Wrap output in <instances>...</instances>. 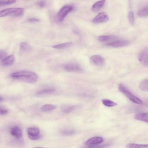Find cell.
I'll return each mask as SVG.
<instances>
[{
	"instance_id": "obj_29",
	"label": "cell",
	"mask_w": 148,
	"mask_h": 148,
	"mask_svg": "<svg viewBox=\"0 0 148 148\" xmlns=\"http://www.w3.org/2000/svg\"><path fill=\"white\" fill-rule=\"evenodd\" d=\"M7 54L4 50H1L0 51V59L1 60H3L7 57Z\"/></svg>"
},
{
	"instance_id": "obj_30",
	"label": "cell",
	"mask_w": 148,
	"mask_h": 148,
	"mask_svg": "<svg viewBox=\"0 0 148 148\" xmlns=\"http://www.w3.org/2000/svg\"><path fill=\"white\" fill-rule=\"evenodd\" d=\"M37 6L40 8H44L46 5V2L44 1H39L36 3Z\"/></svg>"
},
{
	"instance_id": "obj_7",
	"label": "cell",
	"mask_w": 148,
	"mask_h": 148,
	"mask_svg": "<svg viewBox=\"0 0 148 148\" xmlns=\"http://www.w3.org/2000/svg\"><path fill=\"white\" fill-rule=\"evenodd\" d=\"M90 60L92 64L97 66L104 65L105 62L104 58L99 55H95L91 56Z\"/></svg>"
},
{
	"instance_id": "obj_23",
	"label": "cell",
	"mask_w": 148,
	"mask_h": 148,
	"mask_svg": "<svg viewBox=\"0 0 148 148\" xmlns=\"http://www.w3.org/2000/svg\"><path fill=\"white\" fill-rule=\"evenodd\" d=\"M139 88L143 91H148V79L142 81L139 84Z\"/></svg>"
},
{
	"instance_id": "obj_19",
	"label": "cell",
	"mask_w": 148,
	"mask_h": 148,
	"mask_svg": "<svg viewBox=\"0 0 148 148\" xmlns=\"http://www.w3.org/2000/svg\"><path fill=\"white\" fill-rule=\"evenodd\" d=\"M116 38V36L113 35H101L99 36L98 40L100 42H104L115 39Z\"/></svg>"
},
{
	"instance_id": "obj_15",
	"label": "cell",
	"mask_w": 148,
	"mask_h": 148,
	"mask_svg": "<svg viewBox=\"0 0 148 148\" xmlns=\"http://www.w3.org/2000/svg\"><path fill=\"white\" fill-rule=\"evenodd\" d=\"M21 51L22 52H27L31 51L32 49L31 46L27 42H23L19 45Z\"/></svg>"
},
{
	"instance_id": "obj_11",
	"label": "cell",
	"mask_w": 148,
	"mask_h": 148,
	"mask_svg": "<svg viewBox=\"0 0 148 148\" xmlns=\"http://www.w3.org/2000/svg\"><path fill=\"white\" fill-rule=\"evenodd\" d=\"M103 138L101 137L95 136L87 140L85 144L87 146H92L100 144L103 141Z\"/></svg>"
},
{
	"instance_id": "obj_3",
	"label": "cell",
	"mask_w": 148,
	"mask_h": 148,
	"mask_svg": "<svg viewBox=\"0 0 148 148\" xmlns=\"http://www.w3.org/2000/svg\"><path fill=\"white\" fill-rule=\"evenodd\" d=\"M24 9L21 8H11L1 11L0 16L3 17L10 15L13 17L21 16L24 12Z\"/></svg>"
},
{
	"instance_id": "obj_20",
	"label": "cell",
	"mask_w": 148,
	"mask_h": 148,
	"mask_svg": "<svg viewBox=\"0 0 148 148\" xmlns=\"http://www.w3.org/2000/svg\"><path fill=\"white\" fill-rule=\"evenodd\" d=\"M56 106L53 104H47L42 106L41 108V110L43 112L50 111L55 109Z\"/></svg>"
},
{
	"instance_id": "obj_2",
	"label": "cell",
	"mask_w": 148,
	"mask_h": 148,
	"mask_svg": "<svg viewBox=\"0 0 148 148\" xmlns=\"http://www.w3.org/2000/svg\"><path fill=\"white\" fill-rule=\"evenodd\" d=\"M118 88L119 90L131 101L139 105H142L143 104V101L141 99L133 94L123 84H119Z\"/></svg>"
},
{
	"instance_id": "obj_33",
	"label": "cell",
	"mask_w": 148,
	"mask_h": 148,
	"mask_svg": "<svg viewBox=\"0 0 148 148\" xmlns=\"http://www.w3.org/2000/svg\"><path fill=\"white\" fill-rule=\"evenodd\" d=\"M8 112V110L0 108V114L1 115H4L7 114Z\"/></svg>"
},
{
	"instance_id": "obj_24",
	"label": "cell",
	"mask_w": 148,
	"mask_h": 148,
	"mask_svg": "<svg viewBox=\"0 0 148 148\" xmlns=\"http://www.w3.org/2000/svg\"><path fill=\"white\" fill-rule=\"evenodd\" d=\"M102 102L103 105L108 107H113L117 105L116 103L108 99H103Z\"/></svg>"
},
{
	"instance_id": "obj_31",
	"label": "cell",
	"mask_w": 148,
	"mask_h": 148,
	"mask_svg": "<svg viewBox=\"0 0 148 148\" xmlns=\"http://www.w3.org/2000/svg\"><path fill=\"white\" fill-rule=\"evenodd\" d=\"M62 133L65 135H70L75 133V132L73 130H64L62 132Z\"/></svg>"
},
{
	"instance_id": "obj_18",
	"label": "cell",
	"mask_w": 148,
	"mask_h": 148,
	"mask_svg": "<svg viewBox=\"0 0 148 148\" xmlns=\"http://www.w3.org/2000/svg\"><path fill=\"white\" fill-rule=\"evenodd\" d=\"M72 45L73 43L72 42H68L53 45L52 46V47L57 49H62L69 47Z\"/></svg>"
},
{
	"instance_id": "obj_5",
	"label": "cell",
	"mask_w": 148,
	"mask_h": 148,
	"mask_svg": "<svg viewBox=\"0 0 148 148\" xmlns=\"http://www.w3.org/2000/svg\"><path fill=\"white\" fill-rule=\"evenodd\" d=\"M29 138L32 140H36L41 138L40 130L36 127L28 128L27 130Z\"/></svg>"
},
{
	"instance_id": "obj_6",
	"label": "cell",
	"mask_w": 148,
	"mask_h": 148,
	"mask_svg": "<svg viewBox=\"0 0 148 148\" xmlns=\"http://www.w3.org/2000/svg\"><path fill=\"white\" fill-rule=\"evenodd\" d=\"M63 68L65 71L70 72H81L82 71L81 66L75 63H70L64 64Z\"/></svg>"
},
{
	"instance_id": "obj_4",
	"label": "cell",
	"mask_w": 148,
	"mask_h": 148,
	"mask_svg": "<svg viewBox=\"0 0 148 148\" xmlns=\"http://www.w3.org/2000/svg\"><path fill=\"white\" fill-rule=\"evenodd\" d=\"M74 8L71 5H66L61 8L58 14L57 18L60 21H62L66 15L72 11Z\"/></svg>"
},
{
	"instance_id": "obj_14",
	"label": "cell",
	"mask_w": 148,
	"mask_h": 148,
	"mask_svg": "<svg viewBox=\"0 0 148 148\" xmlns=\"http://www.w3.org/2000/svg\"><path fill=\"white\" fill-rule=\"evenodd\" d=\"M136 120L142 121L148 123V112L138 113L134 116Z\"/></svg>"
},
{
	"instance_id": "obj_12",
	"label": "cell",
	"mask_w": 148,
	"mask_h": 148,
	"mask_svg": "<svg viewBox=\"0 0 148 148\" xmlns=\"http://www.w3.org/2000/svg\"><path fill=\"white\" fill-rule=\"evenodd\" d=\"M10 133L12 136L18 139L22 136V132L21 128L17 126L12 127L10 129Z\"/></svg>"
},
{
	"instance_id": "obj_13",
	"label": "cell",
	"mask_w": 148,
	"mask_h": 148,
	"mask_svg": "<svg viewBox=\"0 0 148 148\" xmlns=\"http://www.w3.org/2000/svg\"><path fill=\"white\" fill-rule=\"evenodd\" d=\"M15 60L14 56L12 54L10 55L2 61L1 64L4 66H10L14 63Z\"/></svg>"
},
{
	"instance_id": "obj_34",
	"label": "cell",
	"mask_w": 148,
	"mask_h": 148,
	"mask_svg": "<svg viewBox=\"0 0 148 148\" xmlns=\"http://www.w3.org/2000/svg\"><path fill=\"white\" fill-rule=\"evenodd\" d=\"M3 100V99L2 97H0V101H2Z\"/></svg>"
},
{
	"instance_id": "obj_9",
	"label": "cell",
	"mask_w": 148,
	"mask_h": 148,
	"mask_svg": "<svg viewBox=\"0 0 148 148\" xmlns=\"http://www.w3.org/2000/svg\"><path fill=\"white\" fill-rule=\"evenodd\" d=\"M109 18L108 15L105 12L99 13L92 19L93 23H104L108 21Z\"/></svg>"
},
{
	"instance_id": "obj_22",
	"label": "cell",
	"mask_w": 148,
	"mask_h": 148,
	"mask_svg": "<svg viewBox=\"0 0 148 148\" xmlns=\"http://www.w3.org/2000/svg\"><path fill=\"white\" fill-rule=\"evenodd\" d=\"M126 146L127 148H148V144L128 143L126 145Z\"/></svg>"
},
{
	"instance_id": "obj_32",
	"label": "cell",
	"mask_w": 148,
	"mask_h": 148,
	"mask_svg": "<svg viewBox=\"0 0 148 148\" xmlns=\"http://www.w3.org/2000/svg\"><path fill=\"white\" fill-rule=\"evenodd\" d=\"M27 21L29 23H34L39 21V19L36 18L31 17L28 19Z\"/></svg>"
},
{
	"instance_id": "obj_1",
	"label": "cell",
	"mask_w": 148,
	"mask_h": 148,
	"mask_svg": "<svg viewBox=\"0 0 148 148\" xmlns=\"http://www.w3.org/2000/svg\"><path fill=\"white\" fill-rule=\"evenodd\" d=\"M14 79L29 83L36 82L38 77L35 73L27 71H22L14 72L11 75Z\"/></svg>"
},
{
	"instance_id": "obj_25",
	"label": "cell",
	"mask_w": 148,
	"mask_h": 148,
	"mask_svg": "<svg viewBox=\"0 0 148 148\" xmlns=\"http://www.w3.org/2000/svg\"><path fill=\"white\" fill-rule=\"evenodd\" d=\"M127 18L130 24L132 26L134 25L135 23V18L134 13L132 11H130L127 14Z\"/></svg>"
},
{
	"instance_id": "obj_16",
	"label": "cell",
	"mask_w": 148,
	"mask_h": 148,
	"mask_svg": "<svg viewBox=\"0 0 148 148\" xmlns=\"http://www.w3.org/2000/svg\"><path fill=\"white\" fill-rule=\"evenodd\" d=\"M137 15L140 18L148 17V5L144 6L140 9L137 12Z\"/></svg>"
},
{
	"instance_id": "obj_10",
	"label": "cell",
	"mask_w": 148,
	"mask_h": 148,
	"mask_svg": "<svg viewBox=\"0 0 148 148\" xmlns=\"http://www.w3.org/2000/svg\"><path fill=\"white\" fill-rule=\"evenodd\" d=\"M130 43L129 41L119 40L108 43L107 45L115 48L121 47L128 46Z\"/></svg>"
},
{
	"instance_id": "obj_17",
	"label": "cell",
	"mask_w": 148,
	"mask_h": 148,
	"mask_svg": "<svg viewBox=\"0 0 148 148\" xmlns=\"http://www.w3.org/2000/svg\"><path fill=\"white\" fill-rule=\"evenodd\" d=\"M105 2V0H101L96 2L92 6V11L95 12L99 11L103 7Z\"/></svg>"
},
{
	"instance_id": "obj_8",
	"label": "cell",
	"mask_w": 148,
	"mask_h": 148,
	"mask_svg": "<svg viewBox=\"0 0 148 148\" xmlns=\"http://www.w3.org/2000/svg\"><path fill=\"white\" fill-rule=\"evenodd\" d=\"M138 59L142 64L148 67V48L144 49L140 53Z\"/></svg>"
},
{
	"instance_id": "obj_35",
	"label": "cell",
	"mask_w": 148,
	"mask_h": 148,
	"mask_svg": "<svg viewBox=\"0 0 148 148\" xmlns=\"http://www.w3.org/2000/svg\"><path fill=\"white\" fill-rule=\"evenodd\" d=\"M34 148H45L42 147H36Z\"/></svg>"
},
{
	"instance_id": "obj_27",
	"label": "cell",
	"mask_w": 148,
	"mask_h": 148,
	"mask_svg": "<svg viewBox=\"0 0 148 148\" xmlns=\"http://www.w3.org/2000/svg\"><path fill=\"white\" fill-rule=\"evenodd\" d=\"M15 0H0V5H6L12 4L15 3Z\"/></svg>"
},
{
	"instance_id": "obj_21",
	"label": "cell",
	"mask_w": 148,
	"mask_h": 148,
	"mask_svg": "<svg viewBox=\"0 0 148 148\" xmlns=\"http://www.w3.org/2000/svg\"><path fill=\"white\" fill-rule=\"evenodd\" d=\"M56 89L53 88H49L44 89L38 92L36 94L38 95H40L46 94L53 93L55 92Z\"/></svg>"
},
{
	"instance_id": "obj_26",
	"label": "cell",
	"mask_w": 148,
	"mask_h": 148,
	"mask_svg": "<svg viewBox=\"0 0 148 148\" xmlns=\"http://www.w3.org/2000/svg\"><path fill=\"white\" fill-rule=\"evenodd\" d=\"M77 105H72L64 108L62 110L63 112L65 113H68L72 112L78 107Z\"/></svg>"
},
{
	"instance_id": "obj_28",
	"label": "cell",
	"mask_w": 148,
	"mask_h": 148,
	"mask_svg": "<svg viewBox=\"0 0 148 148\" xmlns=\"http://www.w3.org/2000/svg\"><path fill=\"white\" fill-rule=\"evenodd\" d=\"M109 145L108 144H105L102 145H97L92 146H87L84 148H104L107 146Z\"/></svg>"
}]
</instances>
